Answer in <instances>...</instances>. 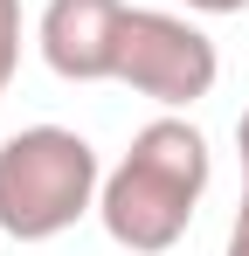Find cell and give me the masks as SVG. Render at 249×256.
I'll list each match as a JSON object with an SVG mask.
<instances>
[{"label":"cell","mask_w":249,"mask_h":256,"mask_svg":"<svg viewBox=\"0 0 249 256\" xmlns=\"http://www.w3.org/2000/svg\"><path fill=\"white\" fill-rule=\"evenodd\" d=\"M236 146H242V180H249V111L236 118Z\"/></svg>","instance_id":"obj_8"},{"label":"cell","mask_w":249,"mask_h":256,"mask_svg":"<svg viewBox=\"0 0 249 256\" xmlns=\"http://www.w3.org/2000/svg\"><path fill=\"white\" fill-rule=\"evenodd\" d=\"M21 70V0H0V90Z\"/></svg>","instance_id":"obj_5"},{"label":"cell","mask_w":249,"mask_h":256,"mask_svg":"<svg viewBox=\"0 0 249 256\" xmlns=\"http://www.w3.org/2000/svg\"><path fill=\"white\" fill-rule=\"evenodd\" d=\"M104 194L90 138L70 125H28L0 146V228L14 242H48L76 228Z\"/></svg>","instance_id":"obj_2"},{"label":"cell","mask_w":249,"mask_h":256,"mask_svg":"<svg viewBox=\"0 0 249 256\" xmlns=\"http://www.w3.org/2000/svg\"><path fill=\"white\" fill-rule=\"evenodd\" d=\"M222 256H249V187H242V214H236V228H228V250Z\"/></svg>","instance_id":"obj_6"},{"label":"cell","mask_w":249,"mask_h":256,"mask_svg":"<svg viewBox=\"0 0 249 256\" xmlns=\"http://www.w3.org/2000/svg\"><path fill=\"white\" fill-rule=\"evenodd\" d=\"M208 138L187 118H152V125L132 132V152L104 173V194H97V214H104V236L118 242L124 256H166L208 194Z\"/></svg>","instance_id":"obj_1"},{"label":"cell","mask_w":249,"mask_h":256,"mask_svg":"<svg viewBox=\"0 0 249 256\" xmlns=\"http://www.w3.org/2000/svg\"><path fill=\"white\" fill-rule=\"evenodd\" d=\"M124 0H48L42 7V62L62 84H118Z\"/></svg>","instance_id":"obj_4"},{"label":"cell","mask_w":249,"mask_h":256,"mask_svg":"<svg viewBox=\"0 0 249 256\" xmlns=\"http://www.w3.org/2000/svg\"><path fill=\"white\" fill-rule=\"evenodd\" d=\"M187 7H194V14H242L249 0H187Z\"/></svg>","instance_id":"obj_7"},{"label":"cell","mask_w":249,"mask_h":256,"mask_svg":"<svg viewBox=\"0 0 249 256\" xmlns=\"http://www.w3.org/2000/svg\"><path fill=\"white\" fill-rule=\"evenodd\" d=\"M222 76V56L187 14H166V7H132L124 14V42H118V84L152 97L166 111H187L201 104Z\"/></svg>","instance_id":"obj_3"}]
</instances>
